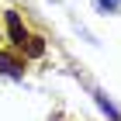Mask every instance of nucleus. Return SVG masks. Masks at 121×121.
Wrapping results in <instances>:
<instances>
[{
	"label": "nucleus",
	"mask_w": 121,
	"mask_h": 121,
	"mask_svg": "<svg viewBox=\"0 0 121 121\" xmlns=\"http://www.w3.org/2000/svg\"><path fill=\"white\" fill-rule=\"evenodd\" d=\"M7 35H10V42H14V48H17V52L28 45V38H31L28 28L21 24V14H17V10H7Z\"/></svg>",
	"instance_id": "f257e3e1"
},
{
	"label": "nucleus",
	"mask_w": 121,
	"mask_h": 121,
	"mask_svg": "<svg viewBox=\"0 0 121 121\" xmlns=\"http://www.w3.org/2000/svg\"><path fill=\"white\" fill-rule=\"evenodd\" d=\"M0 73L10 80H24V59L14 52H0Z\"/></svg>",
	"instance_id": "f03ea898"
},
{
	"label": "nucleus",
	"mask_w": 121,
	"mask_h": 121,
	"mask_svg": "<svg viewBox=\"0 0 121 121\" xmlns=\"http://www.w3.org/2000/svg\"><path fill=\"white\" fill-rule=\"evenodd\" d=\"M93 97H97V104H100V111H104V114H107V118H111V121H121V114H118V111H114V104H111V100H107V97H104V93H100V90H93Z\"/></svg>",
	"instance_id": "20e7f679"
},
{
	"label": "nucleus",
	"mask_w": 121,
	"mask_h": 121,
	"mask_svg": "<svg viewBox=\"0 0 121 121\" xmlns=\"http://www.w3.org/2000/svg\"><path fill=\"white\" fill-rule=\"evenodd\" d=\"M21 52H24V56H31V59H38V56H45V42H42L38 35H31V38H28V45L21 48Z\"/></svg>",
	"instance_id": "7ed1b4c3"
},
{
	"label": "nucleus",
	"mask_w": 121,
	"mask_h": 121,
	"mask_svg": "<svg viewBox=\"0 0 121 121\" xmlns=\"http://www.w3.org/2000/svg\"><path fill=\"white\" fill-rule=\"evenodd\" d=\"M97 7H100V10H118L121 0H97Z\"/></svg>",
	"instance_id": "39448f33"
}]
</instances>
